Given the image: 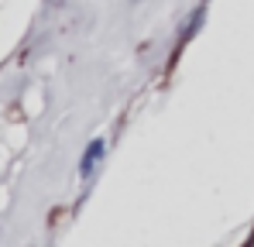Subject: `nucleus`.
I'll list each match as a JSON object with an SVG mask.
<instances>
[{
	"label": "nucleus",
	"instance_id": "obj_1",
	"mask_svg": "<svg viewBox=\"0 0 254 247\" xmlns=\"http://www.w3.org/2000/svg\"><path fill=\"white\" fill-rule=\"evenodd\" d=\"M100 155H103V144L96 141V144H93V148L83 155V172H93V168H96V162H100Z\"/></svg>",
	"mask_w": 254,
	"mask_h": 247
}]
</instances>
